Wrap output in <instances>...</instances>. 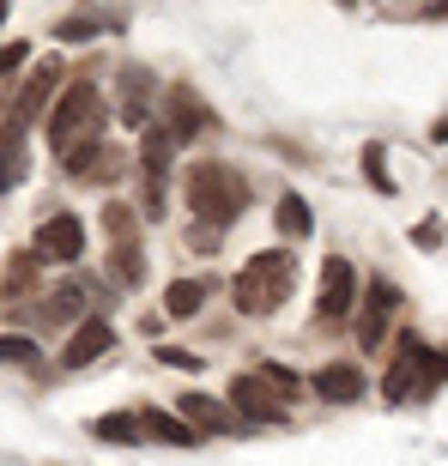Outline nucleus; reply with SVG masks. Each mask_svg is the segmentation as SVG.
<instances>
[{"label": "nucleus", "instance_id": "obj_1", "mask_svg": "<svg viewBox=\"0 0 448 466\" xmlns=\"http://www.w3.org/2000/svg\"><path fill=\"white\" fill-rule=\"evenodd\" d=\"M182 194H188V212H194L207 230L237 225L242 207H249V182H242V170H230L224 157H200V164H188V176H182Z\"/></svg>", "mask_w": 448, "mask_h": 466}, {"label": "nucleus", "instance_id": "obj_2", "mask_svg": "<svg viewBox=\"0 0 448 466\" xmlns=\"http://www.w3.org/2000/svg\"><path fill=\"white\" fill-rule=\"evenodd\" d=\"M297 285V260L291 248H260V255H249L237 267V279H230V303H237L242 315H273L285 297H291Z\"/></svg>", "mask_w": 448, "mask_h": 466}, {"label": "nucleus", "instance_id": "obj_3", "mask_svg": "<svg viewBox=\"0 0 448 466\" xmlns=\"http://www.w3.org/2000/svg\"><path fill=\"white\" fill-rule=\"evenodd\" d=\"M104 116H109V109H104V97H97V86H67V91H61V104H55V116H49V139L61 146V157L97 146Z\"/></svg>", "mask_w": 448, "mask_h": 466}, {"label": "nucleus", "instance_id": "obj_4", "mask_svg": "<svg viewBox=\"0 0 448 466\" xmlns=\"http://www.w3.org/2000/svg\"><path fill=\"white\" fill-rule=\"evenodd\" d=\"M448 381V351H431L418 333H400V351H394V370H388V400H424Z\"/></svg>", "mask_w": 448, "mask_h": 466}, {"label": "nucleus", "instance_id": "obj_5", "mask_svg": "<svg viewBox=\"0 0 448 466\" xmlns=\"http://www.w3.org/2000/svg\"><path fill=\"white\" fill-rule=\"evenodd\" d=\"M104 225H109V237H116V260H109V273H116V285H127V291H134L139 279H146V248H139L134 212L121 207V200H109V207H104Z\"/></svg>", "mask_w": 448, "mask_h": 466}, {"label": "nucleus", "instance_id": "obj_6", "mask_svg": "<svg viewBox=\"0 0 448 466\" xmlns=\"http://www.w3.org/2000/svg\"><path fill=\"white\" fill-rule=\"evenodd\" d=\"M351 303H358V273H351V260H345V255H328V260H321L315 315H321V321H340V315H351Z\"/></svg>", "mask_w": 448, "mask_h": 466}, {"label": "nucleus", "instance_id": "obj_7", "mask_svg": "<svg viewBox=\"0 0 448 466\" xmlns=\"http://www.w3.org/2000/svg\"><path fill=\"white\" fill-rule=\"evenodd\" d=\"M31 255L36 260H79L86 255V225H79V212H55V218H43V230L31 237Z\"/></svg>", "mask_w": 448, "mask_h": 466}, {"label": "nucleus", "instance_id": "obj_8", "mask_svg": "<svg viewBox=\"0 0 448 466\" xmlns=\"http://www.w3.org/2000/svg\"><path fill=\"white\" fill-rule=\"evenodd\" d=\"M230 412H237V424H279L285 406H279V394L260 376H237L230 381Z\"/></svg>", "mask_w": 448, "mask_h": 466}, {"label": "nucleus", "instance_id": "obj_9", "mask_svg": "<svg viewBox=\"0 0 448 466\" xmlns=\"http://www.w3.org/2000/svg\"><path fill=\"white\" fill-rule=\"evenodd\" d=\"M176 418H188L200 436H237V431H242L237 412H230V406H219V400H207V394H182Z\"/></svg>", "mask_w": 448, "mask_h": 466}, {"label": "nucleus", "instance_id": "obj_10", "mask_svg": "<svg viewBox=\"0 0 448 466\" xmlns=\"http://www.w3.org/2000/svg\"><path fill=\"white\" fill-rule=\"evenodd\" d=\"M109 346H116V328H109V321H79L67 351H61V363H67V370H86V363H97Z\"/></svg>", "mask_w": 448, "mask_h": 466}, {"label": "nucleus", "instance_id": "obj_11", "mask_svg": "<svg viewBox=\"0 0 448 466\" xmlns=\"http://www.w3.org/2000/svg\"><path fill=\"white\" fill-rule=\"evenodd\" d=\"M55 86H61V61H43V67L31 73V86L18 91V104H13V121H18V127H31V121L49 109V91Z\"/></svg>", "mask_w": 448, "mask_h": 466}, {"label": "nucleus", "instance_id": "obj_12", "mask_svg": "<svg viewBox=\"0 0 448 466\" xmlns=\"http://www.w3.org/2000/svg\"><path fill=\"white\" fill-rule=\"evenodd\" d=\"M400 309V291L388 285V279H376L370 285V303H363V321H358V339L363 346H382V328H388V315Z\"/></svg>", "mask_w": 448, "mask_h": 466}, {"label": "nucleus", "instance_id": "obj_13", "mask_svg": "<svg viewBox=\"0 0 448 466\" xmlns=\"http://www.w3.org/2000/svg\"><path fill=\"white\" fill-rule=\"evenodd\" d=\"M310 388H315L321 400H333V406H345V400L363 394V370H358V363H328V370H315Z\"/></svg>", "mask_w": 448, "mask_h": 466}, {"label": "nucleus", "instance_id": "obj_14", "mask_svg": "<svg viewBox=\"0 0 448 466\" xmlns=\"http://www.w3.org/2000/svg\"><path fill=\"white\" fill-rule=\"evenodd\" d=\"M18 182H25V127L6 121L0 127V194H13Z\"/></svg>", "mask_w": 448, "mask_h": 466}, {"label": "nucleus", "instance_id": "obj_15", "mask_svg": "<svg viewBox=\"0 0 448 466\" xmlns=\"http://www.w3.org/2000/svg\"><path fill=\"white\" fill-rule=\"evenodd\" d=\"M67 170L79 176V182H109V176L121 170V146H86V152L67 157Z\"/></svg>", "mask_w": 448, "mask_h": 466}, {"label": "nucleus", "instance_id": "obj_16", "mask_svg": "<svg viewBox=\"0 0 448 466\" xmlns=\"http://www.w3.org/2000/svg\"><path fill=\"white\" fill-rule=\"evenodd\" d=\"M139 424H146V431H152L158 442H176V449H194V442H200V431H194L188 418L158 412V406H146V412H139Z\"/></svg>", "mask_w": 448, "mask_h": 466}, {"label": "nucleus", "instance_id": "obj_17", "mask_svg": "<svg viewBox=\"0 0 448 466\" xmlns=\"http://www.w3.org/2000/svg\"><path fill=\"white\" fill-rule=\"evenodd\" d=\"M200 127H212V116L194 104V91H176V97H170V134H176V146H182L188 134H200Z\"/></svg>", "mask_w": 448, "mask_h": 466}, {"label": "nucleus", "instance_id": "obj_18", "mask_svg": "<svg viewBox=\"0 0 448 466\" xmlns=\"http://www.w3.org/2000/svg\"><path fill=\"white\" fill-rule=\"evenodd\" d=\"M91 436L121 449V442H146V424H139V412H104L97 424H91Z\"/></svg>", "mask_w": 448, "mask_h": 466}, {"label": "nucleus", "instance_id": "obj_19", "mask_svg": "<svg viewBox=\"0 0 448 466\" xmlns=\"http://www.w3.org/2000/svg\"><path fill=\"white\" fill-rule=\"evenodd\" d=\"M279 230H285V242H303L315 230L310 200H303V194H279Z\"/></svg>", "mask_w": 448, "mask_h": 466}, {"label": "nucleus", "instance_id": "obj_20", "mask_svg": "<svg viewBox=\"0 0 448 466\" xmlns=\"http://www.w3.org/2000/svg\"><path fill=\"white\" fill-rule=\"evenodd\" d=\"M25 291H36V255L31 248L6 260V279H0V297H6V303H18Z\"/></svg>", "mask_w": 448, "mask_h": 466}, {"label": "nucleus", "instance_id": "obj_21", "mask_svg": "<svg viewBox=\"0 0 448 466\" xmlns=\"http://www.w3.org/2000/svg\"><path fill=\"white\" fill-rule=\"evenodd\" d=\"M146 91H152V79L146 73H121V116H127V127H139L146 121Z\"/></svg>", "mask_w": 448, "mask_h": 466}, {"label": "nucleus", "instance_id": "obj_22", "mask_svg": "<svg viewBox=\"0 0 448 466\" xmlns=\"http://www.w3.org/2000/svg\"><path fill=\"white\" fill-rule=\"evenodd\" d=\"M200 303H207V285H200V279H176L170 291H164V309L170 315H194Z\"/></svg>", "mask_w": 448, "mask_h": 466}, {"label": "nucleus", "instance_id": "obj_23", "mask_svg": "<svg viewBox=\"0 0 448 466\" xmlns=\"http://www.w3.org/2000/svg\"><path fill=\"white\" fill-rule=\"evenodd\" d=\"M86 285H79V279H67V285H55V303H49V321H73V315L86 309Z\"/></svg>", "mask_w": 448, "mask_h": 466}, {"label": "nucleus", "instance_id": "obj_24", "mask_svg": "<svg viewBox=\"0 0 448 466\" xmlns=\"http://www.w3.org/2000/svg\"><path fill=\"white\" fill-rule=\"evenodd\" d=\"M363 176L376 182V194H394V176H388V152L382 146H363Z\"/></svg>", "mask_w": 448, "mask_h": 466}, {"label": "nucleus", "instance_id": "obj_25", "mask_svg": "<svg viewBox=\"0 0 448 466\" xmlns=\"http://www.w3.org/2000/svg\"><path fill=\"white\" fill-rule=\"evenodd\" d=\"M0 363H36V339H25V333H0Z\"/></svg>", "mask_w": 448, "mask_h": 466}, {"label": "nucleus", "instance_id": "obj_26", "mask_svg": "<svg viewBox=\"0 0 448 466\" xmlns=\"http://www.w3.org/2000/svg\"><path fill=\"white\" fill-rule=\"evenodd\" d=\"M91 31H97L91 18H61V25H55V36H61V43H86Z\"/></svg>", "mask_w": 448, "mask_h": 466}, {"label": "nucleus", "instance_id": "obj_27", "mask_svg": "<svg viewBox=\"0 0 448 466\" xmlns=\"http://www.w3.org/2000/svg\"><path fill=\"white\" fill-rule=\"evenodd\" d=\"M25 55H31V43H0V79L25 67Z\"/></svg>", "mask_w": 448, "mask_h": 466}, {"label": "nucleus", "instance_id": "obj_28", "mask_svg": "<svg viewBox=\"0 0 448 466\" xmlns=\"http://www.w3.org/2000/svg\"><path fill=\"white\" fill-rule=\"evenodd\" d=\"M158 363H176V370H200V358L182 346H158Z\"/></svg>", "mask_w": 448, "mask_h": 466}, {"label": "nucleus", "instance_id": "obj_29", "mask_svg": "<svg viewBox=\"0 0 448 466\" xmlns=\"http://www.w3.org/2000/svg\"><path fill=\"white\" fill-rule=\"evenodd\" d=\"M436 237H443V225H436V218H424V225H412V242H418V248H436Z\"/></svg>", "mask_w": 448, "mask_h": 466}, {"label": "nucleus", "instance_id": "obj_30", "mask_svg": "<svg viewBox=\"0 0 448 466\" xmlns=\"http://www.w3.org/2000/svg\"><path fill=\"white\" fill-rule=\"evenodd\" d=\"M212 237H219V230H207V225H194V242H188V248H200V255H212V248H219V242H212Z\"/></svg>", "mask_w": 448, "mask_h": 466}]
</instances>
